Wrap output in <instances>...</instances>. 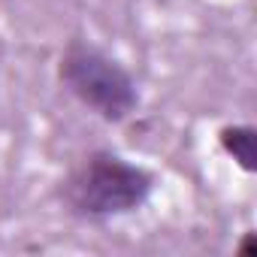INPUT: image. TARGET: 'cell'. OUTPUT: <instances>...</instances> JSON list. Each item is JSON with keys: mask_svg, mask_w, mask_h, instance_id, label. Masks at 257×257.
I'll return each instance as SVG.
<instances>
[{"mask_svg": "<svg viewBox=\"0 0 257 257\" xmlns=\"http://www.w3.org/2000/svg\"><path fill=\"white\" fill-rule=\"evenodd\" d=\"M221 146L227 149V155H233V161L254 173L257 170V134L254 127H227L221 131Z\"/></svg>", "mask_w": 257, "mask_h": 257, "instance_id": "3", "label": "cell"}, {"mask_svg": "<svg viewBox=\"0 0 257 257\" xmlns=\"http://www.w3.org/2000/svg\"><path fill=\"white\" fill-rule=\"evenodd\" d=\"M61 79L85 106L100 112L106 121L127 118L140 103V91L131 73L106 52L85 43H73L67 49V55L61 58Z\"/></svg>", "mask_w": 257, "mask_h": 257, "instance_id": "1", "label": "cell"}, {"mask_svg": "<svg viewBox=\"0 0 257 257\" xmlns=\"http://www.w3.org/2000/svg\"><path fill=\"white\" fill-rule=\"evenodd\" d=\"M239 251H242V254H251V251H254V233H248V239L242 242V248H239Z\"/></svg>", "mask_w": 257, "mask_h": 257, "instance_id": "4", "label": "cell"}, {"mask_svg": "<svg viewBox=\"0 0 257 257\" xmlns=\"http://www.w3.org/2000/svg\"><path fill=\"white\" fill-rule=\"evenodd\" d=\"M155 179L115 155H94L70 185V200L82 215H124L140 209L152 194Z\"/></svg>", "mask_w": 257, "mask_h": 257, "instance_id": "2", "label": "cell"}]
</instances>
